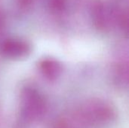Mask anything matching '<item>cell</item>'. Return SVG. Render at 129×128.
Returning <instances> with one entry per match:
<instances>
[{
  "label": "cell",
  "mask_w": 129,
  "mask_h": 128,
  "mask_svg": "<svg viewBox=\"0 0 129 128\" xmlns=\"http://www.w3.org/2000/svg\"><path fill=\"white\" fill-rule=\"evenodd\" d=\"M54 128H70V127L65 121H60L55 124Z\"/></svg>",
  "instance_id": "obj_7"
},
{
  "label": "cell",
  "mask_w": 129,
  "mask_h": 128,
  "mask_svg": "<svg viewBox=\"0 0 129 128\" xmlns=\"http://www.w3.org/2000/svg\"><path fill=\"white\" fill-rule=\"evenodd\" d=\"M81 115L88 122L97 124L108 123L115 117L113 109L101 103H93L85 106Z\"/></svg>",
  "instance_id": "obj_2"
},
{
  "label": "cell",
  "mask_w": 129,
  "mask_h": 128,
  "mask_svg": "<svg viewBox=\"0 0 129 128\" xmlns=\"http://www.w3.org/2000/svg\"><path fill=\"white\" fill-rule=\"evenodd\" d=\"M1 53L10 59H19L27 56L30 53V45L22 40L8 39L1 45Z\"/></svg>",
  "instance_id": "obj_3"
},
{
  "label": "cell",
  "mask_w": 129,
  "mask_h": 128,
  "mask_svg": "<svg viewBox=\"0 0 129 128\" xmlns=\"http://www.w3.org/2000/svg\"><path fill=\"white\" fill-rule=\"evenodd\" d=\"M51 7L55 11H60L64 7L63 0H51L50 2Z\"/></svg>",
  "instance_id": "obj_6"
},
{
  "label": "cell",
  "mask_w": 129,
  "mask_h": 128,
  "mask_svg": "<svg viewBox=\"0 0 129 128\" xmlns=\"http://www.w3.org/2000/svg\"><path fill=\"white\" fill-rule=\"evenodd\" d=\"M93 20L96 26L101 29H105L112 23V11L103 4H98L94 8Z\"/></svg>",
  "instance_id": "obj_4"
},
{
  "label": "cell",
  "mask_w": 129,
  "mask_h": 128,
  "mask_svg": "<svg viewBox=\"0 0 129 128\" xmlns=\"http://www.w3.org/2000/svg\"><path fill=\"white\" fill-rule=\"evenodd\" d=\"M45 101L42 97L35 90L27 88L22 97L21 117L25 121L37 119L44 113Z\"/></svg>",
  "instance_id": "obj_1"
},
{
  "label": "cell",
  "mask_w": 129,
  "mask_h": 128,
  "mask_svg": "<svg viewBox=\"0 0 129 128\" xmlns=\"http://www.w3.org/2000/svg\"><path fill=\"white\" fill-rule=\"evenodd\" d=\"M39 69L45 78L50 81L57 79L61 74V64L52 58H46L40 63Z\"/></svg>",
  "instance_id": "obj_5"
},
{
  "label": "cell",
  "mask_w": 129,
  "mask_h": 128,
  "mask_svg": "<svg viewBox=\"0 0 129 128\" xmlns=\"http://www.w3.org/2000/svg\"><path fill=\"white\" fill-rule=\"evenodd\" d=\"M21 1H25V2H28V1H32V0H21Z\"/></svg>",
  "instance_id": "obj_8"
}]
</instances>
